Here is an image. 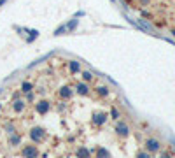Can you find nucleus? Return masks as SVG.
Instances as JSON below:
<instances>
[{
  "instance_id": "nucleus-1",
  "label": "nucleus",
  "mask_w": 175,
  "mask_h": 158,
  "mask_svg": "<svg viewBox=\"0 0 175 158\" xmlns=\"http://www.w3.org/2000/svg\"><path fill=\"white\" fill-rule=\"evenodd\" d=\"M28 141L33 144H42L46 142L49 139V134L47 130L44 128V127H40V125H33V127H30V130H28Z\"/></svg>"
},
{
  "instance_id": "nucleus-2",
  "label": "nucleus",
  "mask_w": 175,
  "mask_h": 158,
  "mask_svg": "<svg viewBox=\"0 0 175 158\" xmlns=\"http://www.w3.org/2000/svg\"><path fill=\"white\" fill-rule=\"evenodd\" d=\"M51 109H53V102L47 100V99H37L33 102V111H35V114H39V116L49 114Z\"/></svg>"
},
{
  "instance_id": "nucleus-3",
  "label": "nucleus",
  "mask_w": 175,
  "mask_h": 158,
  "mask_svg": "<svg viewBox=\"0 0 175 158\" xmlns=\"http://www.w3.org/2000/svg\"><path fill=\"white\" fill-rule=\"evenodd\" d=\"M19 155H21V158H39L40 156V149H39V146L33 142L21 144Z\"/></svg>"
},
{
  "instance_id": "nucleus-4",
  "label": "nucleus",
  "mask_w": 175,
  "mask_h": 158,
  "mask_svg": "<svg viewBox=\"0 0 175 158\" xmlns=\"http://www.w3.org/2000/svg\"><path fill=\"white\" fill-rule=\"evenodd\" d=\"M74 97H75V92H74V86H70V84H63V86H60L56 90V99L58 100L70 102Z\"/></svg>"
},
{
  "instance_id": "nucleus-5",
  "label": "nucleus",
  "mask_w": 175,
  "mask_h": 158,
  "mask_svg": "<svg viewBox=\"0 0 175 158\" xmlns=\"http://www.w3.org/2000/svg\"><path fill=\"white\" fill-rule=\"evenodd\" d=\"M114 134L119 137V139H128V137L131 135V128H130V125L123 120H117L116 125H114Z\"/></svg>"
},
{
  "instance_id": "nucleus-6",
  "label": "nucleus",
  "mask_w": 175,
  "mask_h": 158,
  "mask_svg": "<svg viewBox=\"0 0 175 158\" xmlns=\"http://www.w3.org/2000/svg\"><path fill=\"white\" fill-rule=\"evenodd\" d=\"M107 121H109V113L107 111H95L91 114V125L95 128H102Z\"/></svg>"
},
{
  "instance_id": "nucleus-7",
  "label": "nucleus",
  "mask_w": 175,
  "mask_h": 158,
  "mask_svg": "<svg viewBox=\"0 0 175 158\" xmlns=\"http://www.w3.org/2000/svg\"><path fill=\"white\" fill-rule=\"evenodd\" d=\"M161 148H163V144H161V141L159 139H156V137H147L145 141H144V149L149 151L151 155L159 153Z\"/></svg>"
},
{
  "instance_id": "nucleus-8",
  "label": "nucleus",
  "mask_w": 175,
  "mask_h": 158,
  "mask_svg": "<svg viewBox=\"0 0 175 158\" xmlns=\"http://www.w3.org/2000/svg\"><path fill=\"white\" fill-rule=\"evenodd\" d=\"M74 92H75V95H79V97H89L91 86L88 83H84V81H77L75 84H74Z\"/></svg>"
},
{
  "instance_id": "nucleus-9",
  "label": "nucleus",
  "mask_w": 175,
  "mask_h": 158,
  "mask_svg": "<svg viewBox=\"0 0 175 158\" xmlns=\"http://www.w3.org/2000/svg\"><path fill=\"white\" fill-rule=\"evenodd\" d=\"M28 104L23 99H12V104H11V109H12V113L16 114H23L25 111H26Z\"/></svg>"
},
{
  "instance_id": "nucleus-10",
  "label": "nucleus",
  "mask_w": 175,
  "mask_h": 158,
  "mask_svg": "<svg viewBox=\"0 0 175 158\" xmlns=\"http://www.w3.org/2000/svg\"><path fill=\"white\" fill-rule=\"evenodd\" d=\"M91 92H95V95H96L98 99H107L109 95H110V88L107 86V84H96L95 88H91Z\"/></svg>"
},
{
  "instance_id": "nucleus-11",
  "label": "nucleus",
  "mask_w": 175,
  "mask_h": 158,
  "mask_svg": "<svg viewBox=\"0 0 175 158\" xmlns=\"http://www.w3.org/2000/svg\"><path fill=\"white\" fill-rule=\"evenodd\" d=\"M74 156L75 158H93V149L86 148V146H77L74 151Z\"/></svg>"
},
{
  "instance_id": "nucleus-12",
  "label": "nucleus",
  "mask_w": 175,
  "mask_h": 158,
  "mask_svg": "<svg viewBox=\"0 0 175 158\" xmlns=\"http://www.w3.org/2000/svg\"><path fill=\"white\" fill-rule=\"evenodd\" d=\"M67 67H68V72L72 76H77V74H81V70H82V65H81L79 60H68Z\"/></svg>"
},
{
  "instance_id": "nucleus-13",
  "label": "nucleus",
  "mask_w": 175,
  "mask_h": 158,
  "mask_svg": "<svg viewBox=\"0 0 175 158\" xmlns=\"http://www.w3.org/2000/svg\"><path fill=\"white\" fill-rule=\"evenodd\" d=\"M93 155H95V158H112V153L105 146H96L93 149Z\"/></svg>"
},
{
  "instance_id": "nucleus-14",
  "label": "nucleus",
  "mask_w": 175,
  "mask_h": 158,
  "mask_svg": "<svg viewBox=\"0 0 175 158\" xmlns=\"http://www.w3.org/2000/svg\"><path fill=\"white\" fill-rule=\"evenodd\" d=\"M9 146L11 148H16V146H21V142H23V137H21V134H18V132H12V134H9Z\"/></svg>"
},
{
  "instance_id": "nucleus-15",
  "label": "nucleus",
  "mask_w": 175,
  "mask_h": 158,
  "mask_svg": "<svg viewBox=\"0 0 175 158\" xmlns=\"http://www.w3.org/2000/svg\"><path fill=\"white\" fill-rule=\"evenodd\" d=\"M33 90H35V84L32 83V81H28V79H26V81H23V83L19 84V92H21L23 95H25V93H30V92H33Z\"/></svg>"
},
{
  "instance_id": "nucleus-16",
  "label": "nucleus",
  "mask_w": 175,
  "mask_h": 158,
  "mask_svg": "<svg viewBox=\"0 0 175 158\" xmlns=\"http://www.w3.org/2000/svg\"><path fill=\"white\" fill-rule=\"evenodd\" d=\"M93 79H95V74H93L91 70H88V69H82V70H81V81L91 84V83H93Z\"/></svg>"
},
{
  "instance_id": "nucleus-17",
  "label": "nucleus",
  "mask_w": 175,
  "mask_h": 158,
  "mask_svg": "<svg viewBox=\"0 0 175 158\" xmlns=\"http://www.w3.org/2000/svg\"><path fill=\"white\" fill-rule=\"evenodd\" d=\"M65 27H67V34H72V32L79 27V20H77V18H72V20H68V21L65 23Z\"/></svg>"
},
{
  "instance_id": "nucleus-18",
  "label": "nucleus",
  "mask_w": 175,
  "mask_h": 158,
  "mask_svg": "<svg viewBox=\"0 0 175 158\" xmlns=\"http://www.w3.org/2000/svg\"><path fill=\"white\" fill-rule=\"evenodd\" d=\"M109 120H114V121L121 120V113H119V109L116 107V106H112L110 111H109Z\"/></svg>"
},
{
  "instance_id": "nucleus-19",
  "label": "nucleus",
  "mask_w": 175,
  "mask_h": 158,
  "mask_svg": "<svg viewBox=\"0 0 175 158\" xmlns=\"http://www.w3.org/2000/svg\"><path fill=\"white\" fill-rule=\"evenodd\" d=\"M26 39H25V41H26L28 44H32L35 41V39H37V37L40 35V34H39V30H26Z\"/></svg>"
},
{
  "instance_id": "nucleus-20",
  "label": "nucleus",
  "mask_w": 175,
  "mask_h": 158,
  "mask_svg": "<svg viewBox=\"0 0 175 158\" xmlns=\"http://www.w3.org/2000/svg\"><path fill=\"white\" fill-rule=\"evenodd\" d=\"M67 109H68V104H67V102L60 100L58 104H56V111H58L60 114H65V113H67Z\"/></svg>"
},
{
  "instance_id": "nucleus-21",
  "label": "nucleus",
  "mask_w": 175,
  "mask_h": 158,
  "mask_svg": "<svg viewBox=\"0 0 175 158\" xmlns=\"http://www.w3.org/2000/svg\"><path fill=\"white\" fill-rule=\"evenodd\" d=\"M35 100H37V93H35V90H33V92H30V93H25V102H26V104H33Z\"/></svg>"
},
{
  "instance_id": "nucleus-22",
  "label": "nucleus",
  "mask_w": 175,
  "mask_h": 158,
  "mask_svg": "<svg viewBox=\"0 0 175 158\" xmlns=\"http://www.w3.org/2000/svg\"><path fill=\"white\" fill-rule=\"evenodd\" d=\"M158 158H173V153L170 149H163L161 148V151L158 153Z\"/></svg>"
},
{
  "instance_id": "nucleus-23",
  "label": "nucleus",
  "mask_w": 175,
  "mask_h": 158,
  "mask_svg": "<svg viewBox=\"0 0 175 158\" xmlns=\"http://www.w3.org/2000/svg\"><path fill=\"white\" fill-rule=\"evenodd\" d=\"M135 158H152V155H151L149 151H145V149H140V151H137Z\"/></svg>"
},
{
  "instance_id": "nucleus-24",
  "label": "nucleus",
  "mask_w": 175,
  "mask_h": 158,
  "mask_svg": "<svg viewBox=\"0 0 175 158\" xmlns=\"http://www.w3.org/2000/svg\"><path fill=\"white\" fill-rule=\"evenodd\" d=\"M63 34H67V27H65V25H60V27L54 30V35H63Z\"/></svg>"
},
{
  "instance_id": "nucleus-25",
  "label": "nucleus",
  "mask_w": 175,
  "mask_h": 158,
  "mask_svg": "<svg viewBox=\"0 0 175 158\" xmlns=\"http://www.w3.org/2000/svg\"><path fill=\"white\" fill-rule=\"evenodd\" d=\"M4 4H7V0H0V7H2Z\"/></svg>"
},
{
  "instance_id": "nucleus-26",
  "label": "nucleus",
  "mask_w": 175,
  "mask_h": 158,
  "mask_svg": "<svg viewBox=\"0 0 175 158\" xmlns=\"http://www.w3.org/2000/svg\"><path fill=\"white\" fill-rule=\"evenodd\" d=\"M2 111H4V104H2V102H0V113H2Z\"/></svg>"
},
{
  "instance_id": "nucleus-27",
  "label": "nucleus",
  "mask_w": 175,
  "mask_h": 158,
  "mask_svg": "<svg viewBox=\"0 0 175 158\" xmlns=\"http://www.w3.org/2000/svg\"><path fill=\"white\" fill-rule=\"evenodd\" d=\"M140 2H142V4H149V0H140Z\"/></svg>"
},
{
  "instance_id": "nucleus-28",
  "label": "nucleus",
  "mask_w": 175,
  "mask_h": 158,
  "mask_svg": "<svg viewBox=\"0 0 175 158\" xmlns=\"http://www.w3.org/2000/svg\"><path fill=\"white\" fill-rule=\"evenodd\" d=\"M172 35H175V30H172Z\"/></svg>"
},
{
  "instance_id": "nucleus-29",
  "label": "nucleus",
  "mask_w": 175,
  "mask_h": 158,
  "mask_svg": "<svg viewBox=\"0 0 175 158\" xmlns=\"http://www.w3.org/2000/svg\"><path fill=\"white\" fill-rule=\"evenodd\" d=\"M110 2H116V0H110Z\"/></svg>"
}]
</instances>
